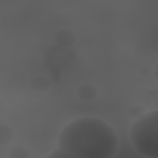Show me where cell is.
Listing matches in <instances>:
<instances>
[{"instance_id": "6da1fadb", "label": "cell", "mask_w": 158, "mask_h": 158, "mask_svg": "<svg viewBox=\"0 0 158 158\" xmlns=\"http://www.w3.org/2000/svg\"><path fill=\"white\" fill-rule=\"evenodd\" d=\"M58 146L75 157L110 158L118 140L114 128L104 120L83 117L72 120L60 131Z\"/></svg>"}, {"instance_id": "7a4b0ae2", "label": "cell", "mask_w": 158, "mask_h": 158, "mask_svg": "<svg viewBox=\"0 0 158 158\" xmlns=\"http://www.w3.org/2000/svg\"><path fill=\"white\" fill-rule=\"evenodd\" d=\"M130 143L141 156L158 158V111L144 114L132 124Z\"/></svg>"}, {"instance_id": "3957f363", "label": "cell", "mask_w": 158, "mask_h": 158, "mask_svg": "<svg viewBox=\"0 0 158 158\" xmlns=\"http://www.w3.org/2000/svg\"><path fill=\"white\" fill-rule=\"evenodd\" d=\"M75 34L70 30L62 29L58 31L54 36V41L59 46L67 47L75 42Z\"/></svg>"}, {"instance_id": "277c9868", "label": "cell", "mask_w": 158, "mask_h": 158, "mask_svg": "<svg viewBox=\"0 0 158 158\" xmlns=\"http://www.w3.org/2000/svg\"><path fill=\"white\" fill-rule=\"evenodd\" d=\"M98 93L97 89L93 85L88 84L80 86L77 92L78 97L85 101H91L95 99Z\"/></svg>"}, {"instance_id": "5b68a950", "label": "cell", "mask_w": 158, "mask_h": 158, "mask_svg": "<svg viewBox=\"0 0 158 158\" xmlns=\"http://www.w3.org/2000/svg\"><path fill=\"white\" fill-rule=\"evenodd\" d=\"M31 88L38 92H44L48 89L50 83L48 79L43 76H37L30 81Z\"/></svg>"}, {"instance_id": "8992f818", "label": "cell", "mask_w": 158, "mask_h": 158, "mask_svg": "<svg viewBox=\"0 0 158 158\" xmlns=\"http://www.w3.org/2000/svg\"><path fill=\"white\" fill-rule=\"evenodd\" d=\"M14 137L12 128L6 124H1L0 126V144L6 145L12 141Z\"/></svg>"}, {"instance_id": "52a82bcc", "label": "cell", "mask_w": 158, "mask_h": 158, "mask_svg": "<svg viewBox=\"0 0 158 158\" xmlns=\"http://www.w3.org/2000/svg\"><path fill=\"white\" fill-rule=\"evenodd\" d=\"M9 157L11 158H30L31 155L30 152L25 148L17 147L10 151Z\"/></svg>"}, {"instance_id": "ba28073f", "label": "cell", "mask_w": 158, "mask_h": 158, "mask_svg": "<svg viewBox=\"0 0 158 158\" xmlns=\"http://www.w3.org/2000/svg\"><path fill=\"white\" fill-rule=\"evenodd\" d=\"M46 157L48 158H69V157H75L70 153L66 151L65 150L59 148L58 149L53 151Z\"/></svg>"}, {"instance_id": "9c48e42d", "label": "cell", "mask_w": 158, "mask_h": 158, "mask_svg": "<svg viewBox=\"0 0 158 158\" xmlns=\"http://www.w3.org/2000/svg\"><path fill=\"white\" fill-rule=\"evenodd\" d=\"M129 114L133 118H135V117H138L139 118L142 115L144 114H143L142 109H139V107L138 106L133 107L131 108L129 110Z\"/></svg>"}]
</instances>
